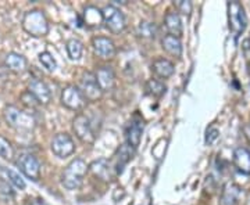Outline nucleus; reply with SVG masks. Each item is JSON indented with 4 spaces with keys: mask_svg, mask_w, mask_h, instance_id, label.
Instances as JSON below:
<instances>
[{
    "mask_svg": "<svg viewBox=\"0 0 250 205\" xmlns=\"http://www.w3.org/2000/svg\"><path fill=\"white\" fill-rule=\"evenodd\" d=\"M89 170V165L82 160V158H75L72 160L62 173V185L67 190H77L81 187L85 175Z\"/></svg>",
    "mask_w": 250,
    "mask_h": 205,
    "instance_id": "obj_1",
    "label": "nucleus"
},
{
    "mask_svg": "<svg viewBox=\"0 0 250 205\" xmlns=\"http://www.w3.org/2000/svg\"><path fill=\"white\" fill-rule=\"evenodd\" d=\"M22 29L34 37H43L49 34V21L42 10H29L21 19Z\"/></svg>",
    "mask_w": 250,
    "mask_h": 205,
    "instance_id": "obj_2",
    "label": "nucleus"
},
{
    "mask_svg": "<svg viewBox=\"0 0 250 205\" xmlns=\"http://www.w3.org/2000/svg\"><path fill=\"white\" fill-rule=\"evenodd\" d=\"M3 116H4L6 122L11 128H14L16 130L31 132V130L35 129L36 121L34 115L20 110L16 106H6L4 110H3Z\"/></svg>",
    "mask_w": 250,
    "mask_h": 205,
    "instance_id": "obj_3",
    "label": "nucleus"
},
{
    "mask_svg": "<svg viewBox=\"0 0 250 205\" xmlns=\"http://www.w3.org/2000/svg\"><path fill=\"white\" fill-rule=\"evenodd\" d=\"M103 13V24L108 31L114 35H120L126 27L124 13L116 7L114 4H107L102 9Z\"/></svg>",
    "mask_w": 250,
    "mask_h": 205,
    "instance_id": "obj_4",
    "label": "nucleus"
},
{
    "mask_svg": "<svg viewBox=\"0 0 250 205\" xmlns=\"http://www.w3.org/2000/svg\"><path fill=\"white\" fill-rule=\"evenodd\" d=\"M228 21H229V28L235 37H239L248 27V17H246L243 6L239 1L228 3Z\"/></svg>",
    "mask_w": 250,
    "mask_h": 205,
    "instance_id": "obj_5",
    "label": "nucleus"
},
{
    "mask_svg": "<svg viewBox=\"0 0 250 205\" xmlns=\"http://www.w3.org/2000/svg\"><path fill=\"white\" fill-rule=\"evenodd\" d=\"M72 130L81 142L85 144H92L96 140V134L92 128L89 116L85 114H78L72 119Z\"/></svg>",
    "mask_w": 250,
    "mask_h": 205,
    "instance_id": "obj_6",
    "label": "nucleus"
},
{
    "mask_svg": "<svg viewBox=\"0 0 250 205\" xmlns=\"http://www.w3.org/2000/svg\"><path fill=\"white\" fill-rule=\"evenodd\" d=\"M60 100L62 106L71 111H81L86 104V98L75 85H67L65 88H62Z\"/></svg>",
    "mask_w": 250,
    "mask_h": 205,
    "instance_id": "obj_7",
    "label": "nucleus"
},
{
    "mask_svg": "<svg viewBox=\"0 0 250 205\" xmlns=\"http://www.w3.org/2000/svg\"><path fill=\"white\" fill-rule=\"evenodd\" d=\"M16 165L28 179L34 182H38L41 179V162L34 154H21L16 161Z\"/></svg>",
    "mask_w": 250,
    "mask_h": 205,
    "instance_id": "obj_8",
    "label": "nucleus"
},
{
    "mask_svg": "<svg viewBox=\"0 0 250 205\" xmlns=\"http://www.w3.org/2000/svg\"><path fill=\"white\" fill-rule=\"evenodd\" d=\"M50 150L59 158H67L75 151V143L68 133H57L52 139Z\"/></svg>",
    "mask_w": 250,
    "mask_h": 205,
    "instance_id": "obj_9",
    "label": "nucleus"
},
{
    "mask_svg": "<svg viewBox=\"0 0 250 205\" xmlns=\"http://www.w3.org/2000/svg\"><path fill=\"white\" fill-rule=\"evenodd\" d=\"M80 89L82 92V94L85 96V98L88 101H92V103L100 100L102 96H103V90L100 89L96 76L92 72H85L83 74V76L81 79Z\"/></svg>",
    "mask_w": 250,
    "mask_h": 205,
    "instance_id": "obj_10",
    "label": "nucleus"
},
{
    "mask_svg": "<svg viewBox=\"0 0 250 205\" xmlns=\"http://www.w3.org/2000/svg\"><path fill=\"white\" fill-rule=\"evenodd\" d=\"M92 47L100 60H113L116 57L117 47L107 36H95L92 39Z\"/></svg>",
    "mask_w": 250,
    "mask_h": 205,
    "instance_id": "obj_11",
    "label": "nucleus"
},
{
    "mask_svg": "<svg viewBox=\"0 0 250 205\" xmlns=\"http://www.w3.org/2000/svg\"><path fill=\"white\" fill-rule=\"evenodd\" d=\"M28 92L35 97L38 104L47 106L52 101V92L43 80L32 79L28 85Z\"/></svg>",
    "mask_w": 250,
    "mask_h": 205,
    "instance_id": "obj_12",
    "label": "nucleus"
},
{
    "mask_svg": "<svg viewBox=\"0 0 250 205\" xmlns=\"http://www.w3.org/2000/svg\"><path fill=\"white\" fill-rule=\"evenodd\" d=\"M95 76H96V80H98L100 89L103 90V93L111 90L116 85V74L110 65L99 67L98 71L95 72Z\"/></svg>",
    "mask_w": 250,
    "mask_h": 205,
    "instance_id": "obj_13",
    "label": "nucleus"
},
{
    "mask_svg": "<svg viewBox=\"0 0 250 205\" xmlns=\"http://www.w3.org/2000/svg\"><path fill=\"white\" fill-rule=\"evenodd\" d=\"M89 170L93 173L95 178L100 179L103 182H110L113 178V167L106 158L95 160L89 165Z\"/></svg>",
    "mask_w": 250,
    "mask_h": 205,
    "instance_id": "obj_14",
    "label": "nucleus"
},
{
    "mask_svg": "<svg viewBox=\"0 0 250 205\" xmlns=\"http://www.w3.org/2000/svg\"><path fill=\"white\" fill-rule=\"evenodd\" d=\"M152 72L160 79H168L175 72V65L168 58L160 57L152 64Z\"/></svg>",
    "mask_w": 250,
    "mask_h": 205,
    "instance_id": "obj_15",
    "label": "nucleus"
},
{
    "mask_svg": "<svg viewBox=\"0 0 250 205\" xmlns=\"http://www.w3.org/2000/svg\"><path fill=\"white\" fill-rule=\"evenodd\" d=\"M4 65L9 68L11 72L16 74H22L28 70V60L22 54L10 52L4 57Z\"/></svg>",
    "mask_w": 250,
    "mask_h": 205,
    "instance_id": "obj_16",
    "label": "nucleus"
},
{
    "mask_svg": "<svg viewBox=\"0 0 250 205\" xmlns=\"http://www.w3.org/2000/svg\"><path fill=\"white\" fill-rule=\"evenodd\" d=\"M164 27L167 29L168 35H174L177 37L182 36L184 25H182V19H181L178 11H168L164 16Z\"/></svg>",
    "mask_w": 250,
    "mask_h": 205,
    "instance_id": "obj_17",
    "label": "nucleus"
},
{
    "mask_svg": "<svg viewBox=\"0 0 250 205\" xmlns=\"http://www.w3.org/2000/svg\"><path fill=\"white\" fill-rule=\"evenodd\" d=\"M233 165L243 175H250V150L238 147L233 151Z\"/></svg>",
    "mask_w": 250,
    "mask_h": 205,
    "instance_id": "obj_18",
    "label": "nucleus"
},
{
    "mask_svg": "<svg viewBox=\"0 0 250 205\" xmlns=\"http://www.w3.org/2000/svg\"><path fill=\"white\" fill-rule=\"evenodd\" d=\"M242 194V188L235 183H227L220 197V205H236Z\"/></svg>",
    "mask_w": 250,
    "mask_h": 205,
    "instance_id": "obj_19",
    "label": "nucleus"
},
{
    "mask_svg": "<svg viewBox=\"0 0 250 205\" xmlns=\"http://www.w3.org/2000/svg\"><path fill=\"white\" fill-rule=\"evenodd\" d=\"M135 154V149L134 147H131L128 143H124L116 152V173H121L123 169H124V167L129 162V161L132 160V157H134Z\"/></svg>",
    "mask_w": 250,
    "mask_h": 205,
    "instance_id": "obj_20",
    "label": "nucleus"
},
{
    "mask_svg": "<svg viewBox=\"0 0 250 205\" xmlns=\"http://www.w3.org/2000/svg\"><path fill=\"white\" fill-rule=\"evenodd\" d=\"M161 47L166 53L172 57H181L182 56V42L181 39L174 35H164L161 39Z\"/></svg>",
    "mask_w": 250,
    "mask_h": 205,
    "instance_id": "obj_21",
    "label": "nucleus"
},
{
    "mask_svg": "<svg viewBox=\"0 0 250 205\" xmlns=\"http://www.w3.org/2000/svg\"><path fill=\"white\" fill-rule=\"evenodd\" d=\"M142 132H143V128L141 125V122H135L132 121L129 126L126 128V143L131 146V147H134L135 150L139 147V144H141V140H142Z\"/></svg>",
    "mask_w": 250,
    "mask_h": 205,
    "instance_id": "obj_22",
    "label": "nucleus"
},
{
    "mask_svg": "<svg viewBox=\"0 0 250 205\" xmlns=\"http://www.w3.org/2000/svg\"><path fill=\"white\" fill-rule=\"evenodd\" d=\"M145 92L147 96L161 98L167 93V85L160 79H149L145 83Z\"/></svg>",
    "mask_w": 250,
    "mask_h": 205,
    "instance_id": "obj_23",
    "label": "nucleus"
},
{
    "mask_svg": "<svg viewBox=\"0 0 250 205\" xmlns=\"http://www.w3.org/2000/svg\"><path fill=\"white\" fill-rule=\"evenodd\" d=\"M83 18H85V24L88 27H100V24L103 22V13H102V10H99L95 6H88L83 13Z\"/></svg>",
    "mask_w": 250,
    "mask_h": 205,
    "instance_id": "obj_24",
    "label": "nucleus"
},
{
    "mask_svg": "<svg viewBox=\"0 0 250 205\" xmlns=\"http://www.w3.org/2000/svg\"><path fill=\"white\" fill-rule=\"evenodd\" d=\"M65 50L72 61H78L82 58V54H83V45L80 39L72 37L65 42Z\"/></svg>",
    "mask_w": 250,
    "mask_h": 205,
    "instance_id": "obj_25",
    "label": "nucleus"
},
{
    "mask_svg": "<svg viewBox=\"0 0 250 205\" xmlns=\"http://www.w3.org/2000/svg\"><path fill=\"white\" fill-rule=\"evenodd\" d=\"M136 34L143 39H154L157 35V27L150 21H141L136 28Z\"/></svg>",
    "mask_w": 250,
    "mask_h": 205,
    "instance_id": "obj_26",
    "label": "nucleus"
},
{
    "mask_svg": "<svg viewBox=\"0 0 250 205\" xmlns=\"http://www.w3.org/2000/svg\"><path fill=\"white\" fill-rule=\"evenodd\" d=\"M0 157L7 161H13V158L16 157V150L13 144L1 134H0Z\"/></svg>",
    "mask_w": 250,
    "mask_h": 205,
    "instance_id": "obj_27",
    "label": "nucleus"
},
{
    "mask_svg": "<svg viewBox=\"0 0 250 205\" xmlns=\"http://www.w3.org/2000/svg\"><path fill=\"white\" fill-rule=\"evenodd\" d=\"M1 170L6 173V176H7V180H9L10 183L14 186V187H17L18 190H24L25 188V180L20 176V173H17L16 170H11V169H7V168H1Z\"/></svg>",
    "mask_w": 250,
    "mask_h": 205,
    "instance_id": "obj_28",
    "label": "nucleus"
},
{
    "mask_svg": "<svg viewBox=\"0 0 250 205\" xmlns=\"http://www.w3.org/2000/svg\"><path fill=\"white\" fill-rule=\"evenodd\" d=\"M39 61H41V64L45 67L47 71L53 72L57 70V61H56V58L49 52H42V53L39 54Z\"/></svg>",
    "mask_w": 250,
    "mask_h": 205,
    "instance_id": "obj_29",
    "label": "nucleus"
},
{
    "mask_svg": "<svg viewBox=\"0 0 250 205\" xmlns=\"http://www.w3.org/2000/svg\"><path fill=\"white\" fill-rule=\"evenodd\" d=\"M0 197L1 198H13L14 197V191L10 185L7 179L0 178Z\"/></svg>",
    "mask_w": 250,
    "mask_h": 205,
    "instance_id": "obj_30",
    "label": "nucleus"
},
{
    "mask_svg": "<svg viewBox=\"0 0 250 205\" xmlns=\"http://www.w3.org/2000/svg\"><path fill=\"white\" fill-rule=\"evenodd\" d=\"M218 137H220V130H218L217 126H210V128L206 130L205 142L207 146H213V144L218 140Z\"/></svg>",
    "mask_w": 250,
    "mask_h": 205,
    "instance_id": "obj_31",
    "label": "nucleus"
},
{
    "mask_svg": "<svg viewBox=\"0 0 250 205\" xmlns=\"http://www.w3.org/2000/svg\"><path fill=\"white\" fill-rule=\"evenodd\" d=\"M175 7H177V11H178V14H184V16H187L189 17L190 16V13H192V9H193V6H192V1H189V0H179L175 3Z\"/></svg>",
    "mask_w": 250,
    "mask_h": 205,
    "instance_id": "obj_32",
    "label": "nucleus"
},
{
    "mask_svg": "<svg viewBox=\"0 0 250 205\" xmlns=\"http://www.w3.org/2000/svg\"><path fill=\"white\" fill-rule=\"evenodd\" d=\"M245 49H250V35H249V39L246 40V47Z\"/></svg>",
    "mask_w": 250,
    "mask_h": 205,
    "instance_id": "obj_33",
    "label": "nucleus"
},
{
    "mask_svg": "<svg viewBox=\"0 0 250 205\" xmlns=\"http://www.w3.org/2000/svg\"><path fill=\"white\" fill-rule=\"evenodd\" d=\"M248 72H249V75H250V61L248 63Z\"/></svg>",
    "mask_w": 250,
    "mask_h": 205,
    "instance_id": "obj_34",
    "label": "nucleus"
}]
</instances>
